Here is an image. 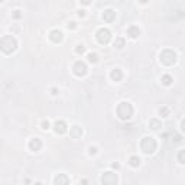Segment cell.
<instances>
[{
	"instance_id": "8",
	"label": "cell",
	"mask_w": 185,
	"mask_h": 185,
	"mask_svg": "<svg viewBox=\"0 0 185 185\" xmlns=\"http://www.w3.org/2000/svg\"><path fill=\"white\" fill-rule=\"evenodd\" d=\"M67 123L64 122V120H57L55 123H54V130H55V133L57 134H64L67 132Z\"/></svg>"
},
{
	"instance_id": "23",
	"label": "cell",
	"mask_w": 185,
	"mask_h": 185,
	"mask_svg": "<svg viewBox=\"0 0 185 185\" xmlns=\"http://www.w3.org/2000/svg\"><path fill=\"white\" fill-rule=\"evenodd\" d=\"M75 52H77V54H84V52H85V46L82 44H78L77 48H75Z\"/></svg>"
},
{
	"instance_id": "11",
	"label": "cell",
	"mask_w": 185,
	"mask_h": 185,
	"mask_svg": "<svg viewBox=\"0 0 185 185\" xmlns=\"http://www.w3.org/2000/svg\"><path fill=\"white\" fill-rule=\"evenodd\" d=\"M126 33L129 38H132V39H136V38H139V35H140V29L137 28V26H134V25H132V26H129L126 29Z\"/></svg>"
},
{
	"instance_id": "12",
	"label": "cell",
	"mask_w": 185,
	"mask_h": 185,
	"mask_svg": "<svg viewBox=\"0 0 185 185\" xmlns=\"http://www.w3.org/2000/svg\"><path fill=\"white\" fill-rule=\"evenodd\" d=\"M114 19H116V12H114V10L107 9V10H104V12H103V20H104V22L111 23Z\"/></svg>"
},
{
	"instance_id": "25",
	"label": "cell",
	"mask_w": 185,
	"mask_h": 185,
	"mask_svg": "<svg viewBox=\"0 0 185 185\" xmlns=\"http://www.w3.org/2000/svg\"><path fill=\"white\" fill-rule=\"evenodd\" d=\"M13 17H15V19H20V17H22L20 10H15V12H13Z\"/></svg>"
},
{
	"instance_id": "14",
	"label": "cell",
	"mask_w": 185,
	"mask_h": 185,
	"mask_svg": "<svg viewBox=\"0 0 185 185\" xmlns=\"http://www.w3.org/2000/svg\"><path fill=\"white\" fill-rule=\"evenodd\" d=\"M69 136L72 137V139H80L82 136V127H80V126H72L71 129H69Z\"/></svg>"
},
{
	"instance_id": "29",
	"label": "cell",
	"mask_w": 185,
	"mask_h": 185,
	"mask_svg": "<svg viewBox=\"0 0 185 185\" xmlns=\"http://www.w3.org/2000/svg\"><path fill=\"white\" fill-rule=\"evenodd\" d=\"M58 93H59V91H58L57 88H52V90H51V94H52V96H57Z\"/></svg>"
},
{
	"instance_id": "7",
	"label": "cell",
	"mask_w": 185,
	"mask_h": 185,
	"mask_svg": "<svg viewBox=\"0 0 185 185\" xmlns=\"http://www.w3.org/2000/svg\"><path fill=\"white\" fill-rule=\"evenodd\" d=\"M72 72H74L77 77H84V75L87 74V65H85V62L77 61L74 64V67H72Z\"/></svg>"
},
{
	"instance_id": "3",
	"label": "cell",
	"mask_w": 185,
	"mask_h": 185,
	"mask_svg": "<svg viewBox=\"0 0 185 185\" xmlns=\"http://www.w3.org/2000/svg\"><path fill=\"white\" fill-rule=\"evenodd\" d=\"M159 61L161 64L166 65V67H171L177 62V52L172 51V49H163L161 54H159Z\"/></svg>"
},
{
	"instance_id": "2",
	"label": "cell",
	"mask_w": 185,
	"mask_h": 185,
	"mask_svg": "<svg viewBox=\"0 0 185 185\" xmlns=\"http://www.w3.org/2000/svg\"><path fill=\"white\" fill-rule=\"evenodd\" d=\"M156 148H158V142H156L155 137H152V136H145V137H142L140 149L143 150V153L152 155L156 150Z\"/></svg>"
},
{
	"instance_id": "4",
	"label": "cell",
	"mask_w": 185,
	"mask_h": 185,
	"mask_svg": "<svg viewBox=\"0 0 185 185\" xmlns=\"http://www.w3.org/2000/svg\"><path fill=\"white\" fill-rule=\"evenodd\" d=\"M0 45H2V51L5 54H10V52H13L16 49L17 42H16V39L12 35H5L2 38V41H0Z\"/></svg>"
},
{
	"instance_id": "22",
	"label": "cell",
	"mask_w": 185,
	"mask_h": 185,
	"mask_svg": "<svg viewBox=\"0 0 185 185\" xmlns=\"http://www.w3.org/2000/svg\"><path fill=\"white\" fill-rule=\"evenodd\" d=\"M159 116L161 117H168L169 116V109L168 107H161L159 109Z\"/></svg>"
},
{
	"instance_id": "13",
	"label": "cell",
	"mask_w": 185,
	"mask_h": 185,
	"mask_svg": "<svg viewBox=\"0 0 185 185\" xmlns=\"http://www.w3.org/2000/svg\"><path fill=\"white\" fill-rule=\"evenodd\" d=\"M42 148V142L39 137H33V139H30L29 142V149L30 150H33V152H38V150H41Z\"/></svg>"
},
{
	"instance_id": "15",
	"label": "cell",
	"mask_w": 185,
	"mask_h": 185,
	"mask_svg": "<svg viewBox=\"0 0 185 185\" xmlns=\"http://www.w3.org/2000/svg\"><path fill=\"white\" fill-rule=\"evenodd\" d=\"M110 78L113 80V81H122V78H123V72H122V69L120 68H114V69H111L110 72Z\"/></svg>"
},
{
	"instance_id": "19",
	"label": "cell",
	"mask_w": 185,
	"mask_h": 185,
	"mask_svg": "<svg viewBox=\"0 0 185 185\" xmlns=\"http://www.w3.org/2000/svg\"><path fill=\"white\" fill-rule=\"evenodd\" d=\"M177 159H178V162H179V163L185 165V149H181V150L178 152Z\"/></svg>"
},
{
	"instance_id": "20",
	"label": "cell",
	"mask_w": 185,
	"mask_h": 185,
	"mask_svg": "<svg viewBox=\"0 0 185 185\" xmlns=\"http://www.w3.org/2000/svg\"><path fill=\"white\" fill-rule=\"evenodd\" d=\"M114 46L119 48V49H122V48L125 46V39H123V38H116V41H114Z\"/></svg>"
},
{
	"instance_id": "1",
	"label": "cell",
	"mask_w": 185,
	"mask_h": 185,
	"mask_svg": "<svg viewBox=\"0 0 185 185\" xmlns=\"http://www.w3.org/2000/svg\"><path fill=\"white\" fill-rule=\"evenodd\" d=\"M117 116L120 120H130V119L133 117V106L130 103H127V101H122V103L117 106Z\"/></svg>"
},
{
	"instance_id": "30",
	"label": "cell",
	"mask_w": 185,
	"mask_h": 185,
	"mask_svg": "<svg viewBox=\"0 0 185 185\" xmlns=\"http://www.w3.org/2000/svg\"><path fill=\"white\" fill-rule=\"evenodd\" d=\"M111 168H114V169H117V168H119V163H113V165H111Z\"/></svg>"
},
{
	"instance_id": "26",
	"label": "cell",
	"mask_w": 185,
	"mask_h": 185,
	"mask_svg": "<svg viewBox=\"0 0 185 185\" xmlns=\"http://www.w3.org/2000/svg\"><path fill=\"white\" fill-rule=\"evenodd\" d=\"M42 129H44V130H48V129H49V122H48V120H44V122H42Z\"/></svg>"
},
{
	"instance_id": "17",
	"label": "cell",
	"mask_w": 185,
	"mask_h": 185,
	"mask_svg": "<svg viewBox=\"0 0 185 185\" xmlns=\"http://www.w3.org/2000/svg\"><path fill=\"white\" fill-rule=\"evenodd\" d=\"M148 125H149V129H153V130H158L159 127L162 126L161 122H159L158 119H150V120L148 122Z\"/></svg>"
},
{
	"instance_id": "18",
	"label": "cell",
	"mask_w": 185,
	"mask_h": 185,
	"mask_svg": "<svg viewBox=\"0 0 185 185\" xmlns=\"http://www.w3.org/2000/svg\"><path fill=\"white\" fill-rule=\"evenodd\" d=\"M161 81H162L163 85H172V82H174V78H172L169 74H163L162 78H161Z\"/></svg>"
},
{
	"instance_id": "27",
	"label": "cell",
	"mask_w": 185,
	"mask_h": 185,
	"mask_svg": "<svg viewBox=\"0 0 185 185\" xmlns=\"http://www.w3.org/2000/svg\"><path fill=\"white\" fill-rule=\"evenodd\" d=\"M75 26H77V25H75V22H69V23L67 25L68 29H75Z\"/></svg>"
},
{
	"instance_id": "16",
	"label": "cell",
	"mask_w": 185,
	"mask_h": 185,
	"mask_svg": "<svg viewBox=\"0 0 185 185\" xmlns=\"http://www.w3.org/2000/svg\"><path fill=\"white\" fill-rule=\"evenodd\" d=\"M140 158L139 156H136V155H133V156H130L129 158V165L132 166V168H139L140 166Z\"/></svg>"
},
{
	"instance_id": "5",
	"label": "cell",
	"mask_w": 185,
	"mask_h": 185,
	"mask_svg": "<svg viewBox=\"0 0 185 185\" xmlns=\"http://www.w3.org/2000/svg\"><path fill=\"white\" fill-rule=\"evenodd\" d=\"M96 38L101 45H107L111 39V32L107 29V28H100V29L96 32Z\"/></svg>"
},
{
	"instance_id": "24",
	"label": "cell",
	"mask_w": 185,
	"mask_h": 185,
	"mask_svg": "<svg viewBox=\"0 0 185 185\" xmlns=\"http://www.w3.org/2000/svg\"><path fill=\"white\" fill-rule=\"evenodd\" d=\"M88 150H90V152H88L90 155H96V153H97V146H90Z\"/></svg>"
},
{
	"instance_id": "6",
	"label": "cell",
	"mask_w": 185,
	"mask_h": 185,
	"mask_svg": "<svg viewBox=\"0 0 185 185\" xmlns=\"http://www.w3.org/2000/svg\"><path fill=\"white\" fill-rule=\"evenodd\" d=\"M101 184L103 185H117V174L107 171L101 175Z\"/></svg>"
},
{
	"instance_id": "10",
	"label": "cell",
	"mask_w": 185,
	"mask_h": 185,
	"mask_svg": "<svg viewBox=\"0 0 185 185\" xmlns=\"http://www.w3.org/2000/svg\"><path fill=\"white\" fill-rule=\"evenodd\" d=\"M62 38H64V35H62V32H61L59 29H54V30L49 32V39H51L52 42H55V44L61 42Z\"/></svg>"
},
{
	"instance_id": "21",
	"label": "cell",
	"mask_w": 185,
	"mask_h": 185,
	"mask_svg": "<svg viewBox=\"0 0 185 185\" xmlns=\"http://www.w3.org/2000/svg\"><path fill=\"white\" fill-rule=\"evenodd\" d=\"M87 59H88V62H91V64H96L97 61H98V57H97V54L90 52L88 55H87Z\"/></svg>"
},
{
	"instance_id": "28",
	"label": "cell",
	"mask_w": 185,
	"mask_h": 185,
	"mask_svg": "<svg viewBox=\"0 0 185 185\" xmlns=\"http://www.w3.org/2000/svg\"><path fill=\"white\" fill-rule=\"evenodd\" d=\"M181 130H182V132L185 133V119L182 120V122H181Z\"/></svg>"
},
{
	"instance_id": "9",
	"label": "cell",
	"mask_w": 185,
	"mask_h": 185,
	"mask_svg": "<svg viewBox=\"0 0 185 185\" xmlns=\"http://www.w3.org/2000/svg\"><path fill=\"white\" fill-rule=\"evenodd\" d=\"M54 184L55 185H69V178L67 174H58L54 178Z\"/></svg>"
}]
</instances>
